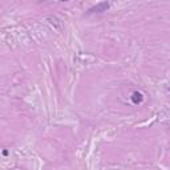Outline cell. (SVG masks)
Here are the masks:
<instances>
[{"instance_id": "obj_1", "label": "cell", "mask_w": 170, "mask_h": 170, "mask_svg": "<svg viewBox=\"0 0 170 170\" xmlns=\"http://www.w3.org/2000/svg\"><path fill=\"white\" fill-rule=\"evenodd\" d=\"M132 101H133V104H136V105L141 104V102L144 101V95H142L141 92H138V90L133 92V95H132Z\"/></svg>"}, {"instance_id": "obj_2", "label": "cell", "mask_w": 170, "mask_h": 170, "mask_svg": "<svg viewBox=\"0 0 170 170\" xmlns=\"http://www.w3.org/2000/svg\"><path fill=\"white\" fill-rule=\"evenodd\" d=\"M108 7H109V4H108V3H101V4L96 5L95 8H92V9H90V12H102V11H107Z\"/></svg>"}]
</instances>
